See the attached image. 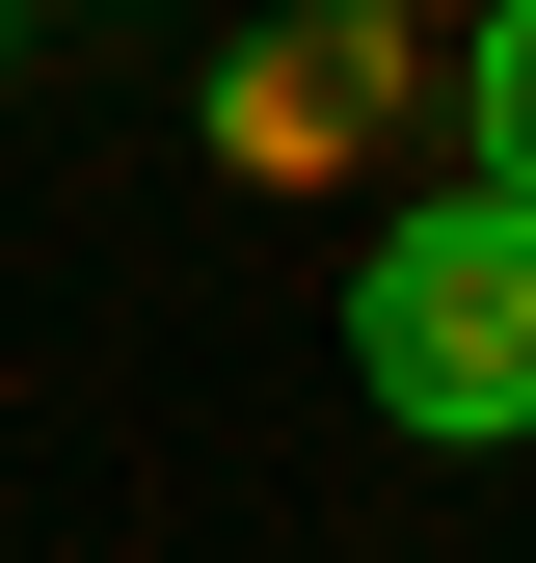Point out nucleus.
Here are the masks:
<instances>
[{
  "label": "nucleus",
  "instance_id": "f257e3e1",
  "mask_svg": "<svg viewBox=\"0 0 536 563\" xmlns=\"http://www.w3.org/2000/svg\"><path fill=\"white\" fill-rule=\"evenodd\" d=\"M349 376L402 430H536V188H429L376 268H349Z\"/></svg>",
  "mask_w": 536,
  "mask_h": 563
},
{
  "label": "nucleus",
  "instance_id": "f03ea898",
  "mask_svg": "<svg viewBox=\"0 0 536 563\" xmlns=\"http://www.w3.org/2000/svg\"><path fill=\"white\" fill-rule=\"evenodd\" d=\"M483 162L536 188V0H483Z\"/></svg>",
  "mask_w": 536,
  "mask_h": 563
},
{
  "label": "nucleus",
  "instance_id": "7ed1b4c3",
  "mask_svg": "<svg viewBox=\"0 0 536 563\" xmlns=\"http://www.w3.org/2000/svg\"><path fill=\"white\" fill-rule=\"evenodd\" d=\"M0 27H27V0H0Z\"/></svg>",
  "mask_w": 536,
  "mask_h": 563
}]
</instances>
